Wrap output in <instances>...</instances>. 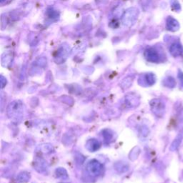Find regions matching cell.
<instances>
[{"label": "cell", "instance_id": "6", "mask_svg": "<svg viewBox=\"0 0 183 183\" xmlns=\"http://www.w3.org/2000/svg\"><path fill=\"white\" fill-rule=\"evenodd\" d=\"M170 52L174 57H177L183 54V47L179 43L172 44L170 47Z\"/></svg>", "mask_w": 183, "mask_h": 183}, {"label": "cell", "instance_id": "9", "mask_svg": "<svg viewBox=\"0 0 183 183\" xmlns=\"http://www.w3.org/2000/svg\"><path fill=\"white\" fill-rule=\"evenodd\" d=\"M163 84H164L165 86L167 87L173 88L176 85V82H175V80L172 77H167L163 81Z\"/></svg>", "mask_w": 183, "mask_h": 183}, {"label": "cell", "instance_id": "1", "mask_svg": "<svg viewBox=\"0 0 183 183\" xmlns=\"http://www.w3.org/2000/svg\"><path fill=\"white\" fill-rule=\"evenodd\" d=\"M138 14H139V10L135 7L127 9L122 16V24L127 27L132 26L137 20Z\"/></svg>", "mask_w": 183, "mask_h": 183}, {"label": "cell", "instance_id": "5", "mask_svg": "<svg viewBox=\"0 0 183 183\" xmlns=\"http://www.w3.org/2000/svg\"><path fill=\"white\" fill-rule=\"evenodd\" d=\"M166 27L170 32H176L179 30L180 26L176 19L172 17H168L166 21Z\"/></svg>", "mask_w": 183, "mask_h": 183}, {"label": "cell", "instance_id": "10", "mask_svg": "<svg viewBox=\"0 0 183 183\" xmlns=\"http://www.w3.org/2000/svg\"><path fill=\"white\" fill-rule=\"evenodd\" d=\"M2 59H5V60H2V65L4 66H7L9 64H10L12 57L10 53H5L2 56Z\"/></svg>", "mask_w": 183, "mask_h": 183}, {"label": "cell", "instance_id": "12", "mask_svg": "<svg viewBox=\"0 0 183 183\" xmlns=\"http://www.w3.org/2000/svg\"><path fill=\"white\" fill-rule=\"evenodd\" d=\"M145 79L147 80L148 85H153L155 82V77L153 74H147L145 76Z\"/></svg>", "mask_w": 183, "mask_h": 183}, {"label": "cell", "instance_id": "14", "mask_svg": "<svg viewBox=\"0 0 183 183\" xmlns=\"http://www.w3.org/2000/svg\"><path fill=\"white\" fill-rule=\"evenodd\" d=\"M178 79H179L180 80V87L182 89H183V72L182 71H179V72H178Z\"/></svg>", "mask_w": 183, "mask_h": 183}, {"label": "cell", "instance_id": "3", "mask_svg": "<svg viewBox=\"0 0 183 183\" xmlns=\"http://www.w3.org/2000/svg\"><path fill=\"white\" fill-rule=\"evenodd\" d=\"M70 52V48L68 45H65L63 44L62 46L59 48L57 52V54L55 55V61L57 63H61L64 62L66 59L67 57L69 55Z\"/></svg>", "mask_w": 183, "mask_h": 183}, {"label": "cell", "instance_id": "7", "mask_svg": "<svg viewBox=\"0 0 183 183\" xmlns=\"http://www.w3.org/2000/svg\"><path fill=\"white\" fill-rule=\"evenodd\" d=\"M182 140H183V129L181 131H180V132L177 134V137H175V139L172 142L171 146H170V150L171 151L177 150L178 149V147H180V144H181Z\"/></svg>", "mask_w": 183, "mask_h": 183}, {"label": "cell", "instance_id": "2", "mask_svg": "<svg viewBox=\"0 0 183 183\" xmlns=\"http://www.w3.org/2000/svg\"><path fill=\"white\" fill-rule=\"evenodd\" d=\"M151 110L155 115L159 117H162L165 112V105L162 100L155 99L150 102Z\"/></svg>", "mask_w": 183, "mask_h": 183}, {"label": "cell", "instance_id": "8", "mask_svg": "<svg viewBox=\"0 0 183 183\" xmlns=\"http://www.w3.org/2000/svg\"><path fill=\"white\" fill-rule=\"evenodd\" d=\"M101 165L100 164H99V162H91L90 164L88 165V170L91 174H95V175L99 174V172H100L101 170Z\"/></svg>", "mask_w": 183, "mask_h": 183}, {"label": "cell", "instance_id": "13", "mask_svg": "<svg viewBox=\"0 0 183 183\" xmlns=\"http://www.w3.org/2000/svg\"><path fill=\"white\" fill-rule=\"evenodd\" d=\"M171 7L173 10L175 11H180V9H181V7H180V4L179 2H178L177 0H172L171 1Z\"/></svg>", "mask_w": 183, "mask_h": 183}, {"label": "cell", "instance_id": "4", "mask_svg": "<svg viewBox=\"0 0 183 183\" xmlns=\"http://www.w3.org/2000/svg\"><path fill=\"white\" fill-rule=\"evenodd\" d=\"M145 57L147 61L151 62H159L160 61V56L157 50L153 48H149L146 49L145 52Z\"/></svg>", "mask_w": 183, "mask_h": 183}, {"label": "cell", "instance_id": "11", "mask_svg": "<svg viewBox=\"0 0 183 183\" xmlns=\"http://www.w3.org/2000/svg\"><path fill=\"white\" fill-rule=\"evenodd\" d=\"M47 15L49 18L52 19H57L59 17V14L57 12V11H54L52 8H50L47 10Z\"/></svg>", "mask_w": 183, "mask_h": 183}, {"label": "cell", "instance_id": "15", "mask_svg": "<svg viewBox=\"0 0 183 183\" xmlns=\"http://www.w3.org/2000/svg\"><path fill=\"white\" fill-rule=\"evenodd\" d=\"M4 1H6V0H0V2H1V3L2 4Z\"/></svg>", "mask_w": 183, "mask_h": 183}]
</instances>
